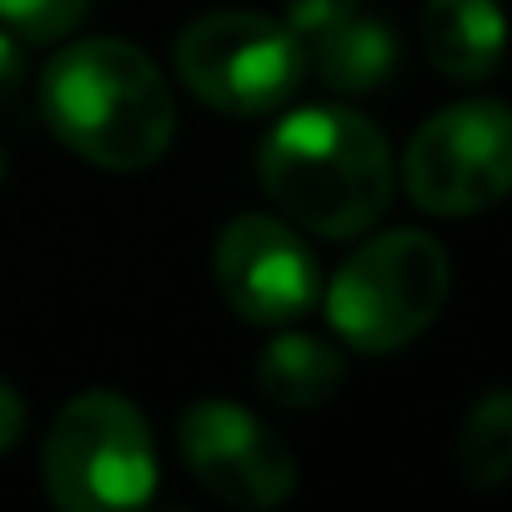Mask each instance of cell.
<instances>
[{"mask_svg":"<svg viewBox=\"0 0 512 512\" xmlns=\"http://www.w3.org/2000/svg\"><path fill=\"white\" fill-rule=\"evenodd\" d=\"M216 287L246 322H297L312 312L322 277L307 241L277 216H236L216 241Z\"/></svg>","mask_w":512,"mask_h":512,"instance_id":"7","label":"cell"},{"mask_svg":"<svg viewBox=\"0 0 512 512\" xmlns=\"http://www.w3.org/2000/svg\"><path fill=\"white\" fill-rule=\"evenodd\" d=\"M457 467L472 487H502L512 477V387H487L457 437Z\"/></svg>","mask_w":512,"mask_h":512,"instance_id":"12","label":"cell"},{"mask_svg":"<svg viewBox=\"0 0 512 512\" xmlns=\"http://www.w3.org/2000/svg\"><path fill=\"white\" fill-rule=\"evenodd\" d=\"M41 116L61 146L106 166L141 171L176 136V101L161 71L126 41H81L41 71Z\"/></svg>","mask_w":512,"mask_h":512,"instance_id":"1","label":"cell"},{"mask_svg":"<svg viewBox=\"0 0 512 512\" xmlns=\"http://www.w3.org/2000/svg\"><path fill=\"white\" fill-rule=\"evenodd\" d=\"M21 81H26V56H21V46L6 31H0V106L21 91Z\"/></svg>","mask_w":512,"mask_h":512,"instance_id":"15","label":"cell"},{"mask_svg":"<svg viewBox=\"0 0 512 512\" xmlns=\"http://www.w3.org/2000/svg\"><path fill=\"white\" fill-rule=\"evenodd\" d=\"M21 427H26V407H21V397L6 382H0V452L21 437Z\"/></svg>","mask_w":512,"mask_h":512,"instance_id":"16","label":"cell"},{"mask_svg":"<svg viewBox=\"0 0 512 512\" xmlns=\"http://www.w3.org/2000/svg\"><path fill=\"white\" fill-rule=\"evenodd\" d=\"M181 457L231 507H277L297 487V462L246 407L196 402L181 412Z\"/></svg>","mask_w":512,"mask_h":512,"instance_id":"8","label":"cell"},{"mask_svg":"<svg viewBox=\"0 0 512 512\" xmlns=\"http://www.w3.org/2000/svg\"><path fill=\"white\" fill-rule=\"evenodd\" d=\"M407 196L432 216H472L512 191V106L462 101L437 111L402 156Z\"/></svg>","mask_w":512,"mask_h":512,"instance_id":"6","label":"cell"},{"mask_svg":"<svg viewBox=\"0 0 512 512\" xmlns=\"http://www.w3.org/2000/svg\"><path fill=\"white\" fill-rule=\"evenodd\" d=\"M267 196L317 236H357L392 201V156L382 131L342 106H302L262 141Z\"/></svg>","mask_w":512,"mask_h":512,"instance_id":"2","label":"cell"},{"mask_svg":"<svg viewBox=\"0 0 512 512\" xmlns=\"http://www.w3.org/2000/svg\"><path fill=\"white\" fill-rule=\"evenodd\" d=\"M362 11V0H287V31L307 46Z\"/></svg>","mask_w":512,"mask_h":512,"instance_id":"14","label":"cell"},{"mask_svg":"<svg viewBox=\"0 0 512 512\" xmlns=\"http://www.w3.org/2000/svg\"><path fill=\"white\" fill-rule=\"evenodd\" d=\"M347 377V362L332 342L322 337H307V332H287L277 337L267 352H262V367H256V382H262V392L277 402V407H322L337 397Z\"/></svg>","mask_w":512,"mask_h":512,"instance_id":"11","label":"cell"},{"mask_svg":"<svg viewBox=\"0 0 512 512\" xmlns=\"http://www.w3.org/2000/svg\"><path fill=\"white\" fill-rule=\"evenodd\" d=\"M447 251L427 231H382L362 241L327 287V317L357 352H397L432 327L447 302Z\"/></svg>","mask_w":512,"mask_h":512,"instance_id":"3","label":"cell"},{"mask_svg":"<svg viewBox=\"0 0 512 512\" xmlns=\"http://www.w3.org/2000/svg\"><path fill=\"white\" fill-rule=\"evenodd\" d=\"M176 71L196 101L221 116H267L307 76V51L287 21L256 11H211L176 36Z\"/></svg>","mask_w":512,"mask_h":512,"instance_id":"5","label":"cell"},{"mask_svg":"<svg viewBox=\"0 0 512 512\" xmlns=\"http://www.w3.org/2000/svg\"><path fill=\"white\" fill-rule=\"evenodd\" d=\"M91 11V0H0V26L36 41V46H51L61 36H71Z\"/></svg>","mask_w":512,"mask_h":512,"instance_id":"13","label":"cell"},{"mask_svg":"<svg viewBox=\"0 0 512 512\" xmlns=\"http://www.w3.org/2000/svg\"><path fill=\"white\" fill-rule=\"evenodd\" d=\"M422 41L442 76L452 81H487L507 51V21L497 0H427L422 6Z\"/></svg>","mask_w":512,"mask_h":512,"instance_id":"9","label":"cell"},{"mask_svg":"<svg viewBox=\"0 0 512 512\" xmlns=\"http://www.w3.org/2000/svg\"><path fill=\"white\" fill-rule=\"evenodd\" d=\"M302 51H307V71H317L322 86L347 91V96L382 86L402 61V46H397L392 26L377 21V16H362V11L347 16L342 26H332L327 36L307 41Z\"/></svg>","mask_w":512,"mask_h":512,"instance_id":"10","label":"cell"},{"mask_svg":"<svg viewBox=\"0 0 512 512\" xmlns=\"http://www.w3.org/2000/svg\"><path fill=\"white\" fill-rule=\"evenodd\" d=\"M0 181H6V156H0Z\"/></svg>","mask_w":512,"mask_h":512,"instance_id":"17","label":"cell"},{"mask_svg":"<svg viewBox=\"0 0 512 512\" xmlns=\"http://www.w3.org/2000/svg\"><path fill=\"white\" fill-rule=\"evenodd\" d=\"M46 487L66 512H126L156 492L146 417L116 392H86L46 432Z\"/></svg>","mask_w":512,"mask_h":512,"instance_id":"4","label":"cell"}]
</instances>
